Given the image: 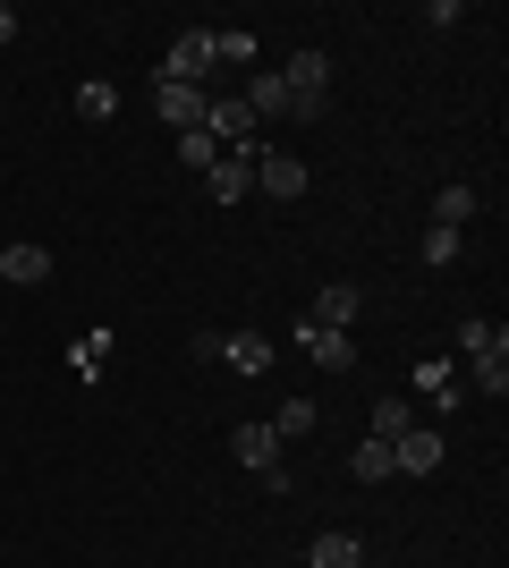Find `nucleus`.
Here are the masks:
<instances>
[{
  "instance_id": "f257e3e1",
  "label": "nucleus",
  "mask_w": 509,
  "mask_h": 568,
  "mask_svg": "<svg viewBox=\"0 0 509 568\" xmlns=\"http://www.w3.org/2000/svg\"><path fill=\"white\" fill-rule=\"evenodd\" d=\"M459 356H467V374H476V390H492V399L509 390V332H501V323L467 314V323H459Z\"/></svg>"
},
{
  "instance_id": "f03ea898",
  "label": "nucleus",
  "mask_w": 509,
  "mask_h": 568,
  "mask_svg": "<svg viewBox=\"0 0 509 568\" xmlns=\"http://www.w3.org/2000/svg\"><path fill=\"white\" fill-rule=\"evenodd\" d=\"M213 69H221L213 26H187V34H170V51H162V77H170V85H204Z\"/></svg>"
},
{
  "instance_id": "7ed1b4c3",
  "label": "nucleus",
  "mask_w": 509,
  "mask_h": 568,
  "mask_svg": "<svg viewBox=\"0 0 509 568\" xmlns=\"http://www.w3.org/2000/svg\"><path fill=\"white\" fill-rule=\"evenodd\" d=\"M255 187H264L272 204H297V195H306V162L281 153V144H255Z\"/></svg>"
},
{
  "instance_id": "20e7f679",
  "label": "nucleus",
  "mask_w": 509,
  "mask_h": 568,
  "mask_svg": "<svg viewBox=\"0 0 509 568\" xmlns=\"http://www.w3.org/2000/svg\"><path fill=\"white\" fill-rule=\"evenodd\" d=\"M204 195H213L221 213H230V204H246V195H255V144H238V153H221V162L204 170Z\"/></svg>"
},
{
  "instance_id": "39448f33",
  "label": "nucleus",
  "mask_w": 509,
  "mask_h": 568,
  "mask_svg": "<svg viewBox=\"0 0 509 568\" xmlns=\"http://www.w3.org/2000/svg\"><path fill=\"white\" fill-rule=\"evenodd\" d=\"M246 111H255V128H264V119H315V111H306V102H297L289 94V85H281V69H255V77H246Z\"/></svg>"
},
{
  "instance_id": "423d86ee",
  "label": "nucleus",
  "mask_w": 509,
  "mask_h": 568,
  "mask_svg": "<svg viewBox=\"0 0 509 568\" xmlns=\"http://www.w3.org/2000/svg\"><path fill=\"white\" fill-rule=\"evenodd\" d=\"M204 136H213L221 153H238V144H255V111H246L238 94H213L204 102Z\"/></svg>"
},
{
  "instance_id": "0eeeda50",
  "label": "nucleus",
  "mask_w": 509,
  "mask_h": 568,
  "mask_svg": "<svg viewBox=\"0 0 509 568\" xmlns=\"http://www.w3.org/2000/svg\"><path fill=\"white\" fill-rule=\"evenodd\" d=\"M0 281L9 288H43L51 281V246L43 237H9V246H0Z\"/></svg>"
},
{
  "instance_id": "6e6552de",
  "label": "nucleus",
  "mask_w": 509,
  "mask_h": 568,
  "mask_svg": "<svg viewBox=\"0 0 509 568\" xmlns=\"http://www.w3.org/2000/svg\"><path fill=\"white\" fill-rule=\"evenodd\" d=\"M281 85H289L306 111H323V85H332V51H289V60H281Z\"/></svg>"
},
{
  "instance_id": "1a4fd4ad",
  "label": "nucleus",
  "mask_w": 509,
  "mask_h": 568,
  "mask_svg": "<svg viewBox=\"0 0 509 568\" xmlns=\"http://www.w3.org/2000/svg\"><path fill=\"white\" fill-rule=\"evenodd\" d=\"M230 458H238V467L264 484V475L281 467V433H272V425H230Z\"/></svg>"
},
{
  "instance_id": "9d476101",
  "label": "nucleus",
  "mask_w": 509,
  "mask_h": 568,
  "mask_svg": "<svg viewBox=\"0 0 509 568\" xmlns=\"http://www.w3.org/2000/svg\"><path fill=\"white\" fill-rule=\"evenodd\" d=\"M289 339H297L306 356H315L323 374H348V365H357V332H315V323H297Z\"/></svg>"
},
{
  "instance_id": "9b49d317",
  "label": "nucleus",
  "mask_w": 509,
  "mask_h": 568,
  "mask_svg": "<svg viewBox=\"0 0 509 568\" xmlns=\"http://www.w3.org/2000/svg\"><path fill=\"white\" fill-rule=\"evenodd\" d=\"M357 281H332V288H315V314H306V323H315V332H357Z\"/></svg>"
},
{
  "instance_id": "f8f14e48",
  "label": "nucleus",
  "mask_w": 509,
  "mask_h": 568,
  "mask_svg": "<svg viewBox=\"0 0 509 568\" xmlns=\"http://www.w3.org/2000/svg\"><path fill=\"white\" fill-rule=\"evenodd\" d=\"M204 102H213L204 85H170V77L153 85V111H162L170 128H179V136H187V128H204Z\"/></svg>"
},
{
  "instance_id": "ddd939ff",
  "label": "nucleus",
  "mask_w": 509,
  "mask_h": 568,
  "mask_svg": "<svg viewBox=\"0 0 509 568\" xmlns=\"http://www.w3.org/2000/svg\"><path fill=\"white\" fill-rule=\"evenodd\" d=\"M306 568H365V535H348V526H323L315 544H306Z\"/></svg>"
},
{
  "instance_id": "4468645a",
  "label": "nucleus",
  "mask_w": 509,
  "mask_h": 568,
  "mask_svg": "<svg viewBox=\"0 0 509 568\" xmlns=\"http://www.w3.org/2000/svg\"><path fill=\"white\" fill-rule=\"evenodd\" d=\"M441 450H450V442L416 425V433H399V442H390V467H399V475H434V467H441Z\"/></svg>"
},
{
  "instance_id": "2eb2a0df",
  "label": "nucleus",
  "mask_w": 509,
  "mask_h": 568,
  "mask_svg": "<svg viewBox=\"0 0 509 568\" xmlns=\"http://www.w3.org/2000/svg\"><path fill=\"white\" fill-rule=\"evenodd\" d=\"M221 365H230V374H246V382L272 374V339H264V332H230V339H221Z\"/></svg>"
},
{
  "instance_id": "dca6fc26",
  "label": "nucleus",
  "mask_w": 509,
  "mask_h": 568,
  "mask_svg": "<svg viewBox=\"0 0 509 568\" xmlns=\"http://www.w3.org/2000/svg\"><path fill=\"white\" fill-rule=\"evenodd\" d=\"M416 390H425L441 416H459V407H467V382L450 374V365H416Z\"/></svg>"
},
{
  "instance_id": "f3484780",
  "label": "nucleus",
  "mask_w": 509,
  "mask_h": 568,
  "mask_svg": "<svg viewBox=\"0 0 509 568\" xmlns=\"http://www.w3.org/2000/svg\"><path fill=\"white\" fill-rule=\"evenodd\" d=\"M365 433H374V442H399V433H416V407L399 399V390H390V399H374V407H365Z\"/></svg>"
},
{
  "instance_id": "a211bd4d",
  "label": "nucleus",
  "mask_w": 509,
  "mask_h": 568,
  "mask_svg": "<svg viewBox=\"0 0 509 568\" xmlns=\"http://www.w3.org/2000/svg\"><path fill=\"white\" fill-rule=\"evenodd\" d=\"M467 221H476V187H467V179H450V187L434 195V230H467Z\"/></svg>"
},
{
  "instance_id": "6ab92c4d",
  "label": "nucleus",
  "mask_w": 509,
  "mask_h": 568,
  "mask_svg": "<svg viewBox=\"0 0 509 568\" xmlns=\"http://www.w3.org/2000/svg\"><path fill=\"white\" fill-rule=\"evenodd\" d=\"M111 111H120V85L85 77V85H77V119H111Z\"/></svg>"
},
{
  "instance_id": "aec40b11",
  "label": "nucleus",
  "mask_w": 509,
  "mask_h": 568,
  "mask_svg": "<svg viewBox=\"0 0 509 568\" xmlns=\"http://www.w3.org/2000/svg\"><path fill=\"white\" fill-rule=\"evenodd\" d=\"M383 475H399V467H390V442L365 433V442H357V484H383Z\"/></svg>"
},
{
  "instance_id": "412c9836",
  "label": "nucleus",
  "mask_w": 509,
  "mask_h": 568,
  "mask_svg": "<svg viewBox=\"0 0 509 568\" xmlns=\"http://www.w3.org/2000/svg\"><path fill=\"white\" fill-rule=\"evenodd\" d=\"M179 162H187V170H195V179H204V170H213V162H221V144H213V136H204V128H187V136H179Z\"/></svg>"
},
{
  "instance_id": "4be33fe9",
  "label": "nucleus",
  "mask_w": 509,
  "mask_h": 568,
  "mask_svg": "<svg viewBox=\"0 0 509 568\" xmlns=\"http://www.w3.org/2000/svg\"><path fill=\"white\" fill-rule=\"evenodd\" d=\"M315 425H323L315 399H281V416H272V433H315Z\"/></svg>"
},
{
  "instance_id": "5701e85b",
  "label": "nucleus",
  "mask_w": 509,
  "mask_h": 568,
  "mask_svg": "<svg viewBox=\"0 0 509 568\" xmlns=\"http://www.w3.org/2000/svg\"><path fill=\"white\" fill-rule=\"evenodd\" d=\"M94 356H111V332H85V339H69V365H77V374H85V382L102 374Z\"/></svg>"
},
{
  "instance_id": "b1692460",
  "label": "nucleus",
  "mask_w": 509,
  "mask_h": 568,
  "mask_svg": "<svg viewBox=\"0 0 509 568\" xmlns=\"http://www.w3.org/2000/svg\"><path fill=\"white\" fill-rule=\"evenodd\" d=\"M213 51L246 69V60H255V34H246V26H213Z\"/></svg>"
},
{
  "instance_id": "393cba45",
  "label": "nucleus",
  "mask_w": 509,
  "mask_h": 568,
  "mask_svg": "<svg viewBox=\"0 0 509 568\" xmlns=\"http://www.w3.org/2000/svg\"><path fill=\"white\" fill-rule=\"evenodd\" d=\"M459 263V230H425V272H450Z\"/></svg>"
},
{
  "instance_id": "a878e982",
  "label": "nucleus",
  "mask_w": 509,
  "mask_h": 568,
  "mask_svg": "<svg viewBox=\"0 0 509 568\" xmlns=\"http://www.w3.org/2000/svg\"><path fill=\"white\" fill-rule=\"evenodd\" d=\"M18 43V9H9V0H0V51Z\"/></svg>"
},
{
  "instance_id": "bb28decb",
  "label": "nucleus",
  "mask_w": 509,
  "mask_h": 568,
  "mask_svg": "<svg viewBox=\"0 0 509 568\" xmlns=\"http://www.w3.org/2000/svg\"><path fill=\"white\" fill-rule=\"evenodd\" d=\"M0 246H9V237H0Z\"/></svg>"
},
{
  "instance_id": "cd10ccee",
  "label": "nucleus",
  "mask_w": 509,
  "mask_h": 568,
  "mask_svg": "<svg viewBox=\"0 0 509 568\" xmlns=\"http://www.w3.org/2000/svg\"><path fill=\"white\" fill-rule=\"evenodd\" d=\"M0 365H9V356H0Z\"/></svg>"
}]
</instances>
